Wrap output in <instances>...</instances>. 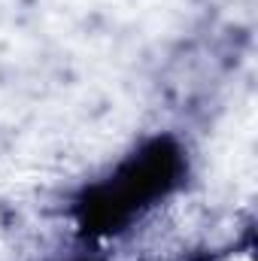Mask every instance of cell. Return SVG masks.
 I'll return each instance as SVG.
<instances>
[{
  "instance_id": "1",
  "label": "cell",
  "mask_w": 258,
  "mask_h": 261,
  "mask_svg": "<svg viewBox=\"0 0 258 261\" xmlns=\"http://www.w3.org/2000/svg\"><path fill=\"white\" fill-rule=\"evenodd\" d=\"M183 173V155L170 140H155L122 164L116 176L97 186L82 203L91 231H119L155 197H164Z\"/></svg>"
}]
</instances>
